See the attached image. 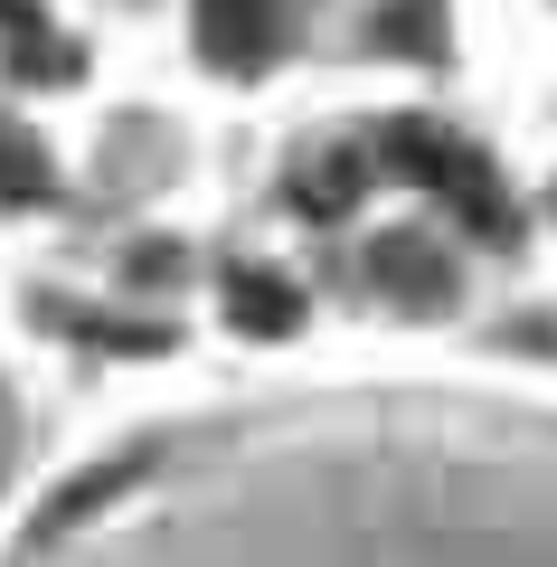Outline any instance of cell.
Listing matches in <instances>:
<instances>
[{
	"mask_svg": "<svg viewBox=\"0 0 557 567\" xmlns=\"http://www.w3.org/2000/svg\"><path fill=\"white\" fill-rule=\"evenodd\" d=\"M388 162H398L406 181H425L435 199H454V218H473L482 237H510V199H501L492 162H482L473 142L435 133V123H388Z\"/></svg>",
	"mask_w": 557,
	"mask_h": 567,
	"instance_id": "6da1fadb",
	"label": "cell"
},
{
	"mask_svg": "<svg viewBox=\"0 0 557 567\" xmlns=\"http://www.w3.org/2000/svg\"><path fill=\"white\" fill-rule=\"evenodd\" d=\"M283 39V0H199V58L227 76H256Z\"/></svg>",
	"mask_w": 557,
	"mask_h": 567,
	"instance_id": "7a4b0ae2",
	"label": "cell"
},
{
	"mask_svg": "<svg viewBox=\"0 0 557 567\" xmlns=\"http://www.w3.org/2000/svg\"><path fill=\"white\" fill-rule=\"evenodd\" d=\"M227 322L246 331V341H283V331H302V293L283 275H256V265H246V275H227Z\"/></svg>",
	"mask_w": 557,
	"mask_h": 567,
	"instance_id": "3957f363",
	"label": "cell"
},
{
	"mask_svg": "<svg viewBox=\"0 0 557 567\" xmlns=\"http://www.w3.org/2000/svg\"><path fill=\"white\" fill-rule=\"evenodd\" d=\"M350 189H359V162H321L312 181L293 171V199L312 208V218H340V208H350Z\"/></svg>",
	"mask_w": 557,
	"mask_h": 567,
	"instance_id": "277c9868",
	"label": "cell"
}]
</instances>
